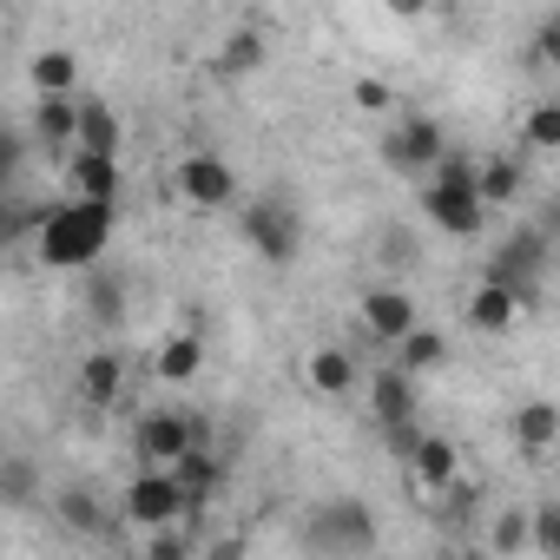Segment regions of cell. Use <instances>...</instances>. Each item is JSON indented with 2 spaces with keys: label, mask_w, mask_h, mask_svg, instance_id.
I'll return each instance as SVG.
<instances>
[{
  "label": "cell",
  "mask_w": 560,
  "mask_h": 560,
  "mask_svg": "<svg viewBox=\"0 0 560 560\" xmlns=\"http://www.w3.org/2000/svg\"><path fill=\"white\" fill-rule=\"evenodd\" d=\"M106 244H113V205H100V198H60L34 224V250L47 270H86V264H100Z\"/></svg>",
  "instance_id": "1"
},
{
  "label": "cell",
  "mask_w": 560,
  "mask_h": 560,
  "mask_svg": "<svg viewBox=\"0 0 560 560\" xmlns=\"http://www.w3.org/2000/svg\"><path fill=\"white\" fill-rule=\"evenodd\" d=\"M475 172H481V159H468V152H442V165L422 178V218L442 231V237H481V224H488V205H481V185H475Z\"/></svg>",
  "instance_id": "2"
},
{
  "label": "cell",
  "mask_w": 560,
  "mask_h": 560,
  "mask_svg": "<svg viewBox=\"0 0 560 560\" xmlns=\"http://www.w3.org/2000/svg\"><path fill=\"white\" fill-rule=\"evenodd\" d=\"M244 244H250L264 264H298V250H304V211H298L284 191H264V198L244 211Z\"/></svg>",
  "instance_id": "3"
},
{
  "label": "cell",
  "mask_w": 560,
  "mask_h": 560,
  "mask_svg": "<svg viewBox=\"0 0 560 560\" xmlns=\"http://www.w3.org/2000/svg\"><path fill=\"white\" fill-rule=\"evenodd\" d=\"M119 514L132 521V527H172V521H191V501H185V481H178V468H139L132 481H126V494H119Z\"/></svg>",
  "instance_id": "4"
},
{
  "label": "cell",
  "mask_w": 560,
  "mask_h": 560,
  "mask_svg": "<svg viewBox=\"0 0 560 560\" xmlns=\"http://www.w3.org/2000/svg\"><path fill=\"white\" fill-rule=\"evenodd\" d=\"M376 152H383L389 172H402V178H429V172L442 165V152H448V132H442V119L409 113V119H396V126L376 139Z\"/></svg>",
  "instance_id": "5"
},
{
  "label": "cell",
  "mask_w": 560,
  "mask_h": 560,
  "mask_svg": "<svg viewBox=\"0 0 560 560\" xmlns=\"http://www.w3.org/2000/svg\"><path fill=\"white\" fill-rule=\"evenodd\" d=\"M304 540L317 553H363V547H376V514L363 501H324L304 521Z\"/></svg>",
  "instance_id": "6"
},
{
  "label": "cell",
  "mask_w": 560,
  "mask_h": 560,
  "mask_svg": "<svg viewBox=\"0 0 560 560\" xmlns=\"http://www.w3.org/2000/svg\"><path fill=\"white\" fill-rule=\"evenodd\" d=\"M172 198H178L185 211H224V205L237 198V172H231L218 152H191V159H178V172H172Z\"/></svg>",
  "instance_id": "7"
},
{
  "label": "cell",
  "mask_w": 560,
  "mask_h": 560,
  "mask_svg": "<svg viewBox=\"0 0 560 560\" xmlns=\"http://www.w3.org/2000/svg\"><path fill=\"white\" fill-rule=\"evenodd\" d=\"M185 448H198V422L178 409H145L132 422V462L139 468H172Z\"/></svg>",
  "instance_id": "8"
},
{
  "label": "cell",
  "mask_w": 560,
  "mask_h": 560,
  "mask_svg": "<svg viewBox=\"0 0 560 560\" xmlns=\"http://www.w3.org/2000/svg\"><path fill=\"white\" fill-rule=\"evenodd\" d=\"M402 475H409V494H416V501H442V494L462 481V448H455L448 435L422 429L416 448L402 455Z\"/></svg>",
  "instance_id": "9"
},
{
  "label": "cell",
  "mask_w": 560,
  "mask_h": 560,
  "mask_svg": "<svg viewBox=\"0 0 560 560\" xmlns=\"http://www.w3.org/2000/svg\"><path fill=\"white\" fill-rule=\"evenodd\" d=\"M370 416L383 429H402V422H422V376L402 370L396 357L383 370H370Z\"/></svg>",
  "instance_id": "10"
},
{
  "label": "cell",
  "mask_w": 560,
  "mask_h": 560,
  "mask_svg": "<svg viewBox=\"0 0 560 560\" xmlns=\"http://www.w3.org/2000/svg\"><path fill=\"white\" fill-rule=\"evenodd\" d=\"M527 304H534V291H521V284H508V277H481L475 284V298H468V324L481 330V337H508L521 317H527Z\"/></svg>",
  "instance_id": "11"
},
{
  "label": "cell",
  "mask_w": 560,
  "mask_h": 560,
  "mask_svg": "<svg viewBox=\"0 0 560 560\" xmlns=\"http://www.w3.org/2000/svg\"><path fill=\"white\" fill-rule=\"evenodd\" d=\"M416 324H422V311H416V298H409V291H396V284H376V291H363V330H370V343L396 350V343H402Z\"/></svg>",
  "instance_id": "12"
},
{
  "label": "cell",
  "mask_w": 560,
  "mask_h": 560,
  "mask_svg": "<svg viewBox=\"0 0 560 560\" xmlns=\"http://www.w3.org/2000/svg\"><path fill=\"white\" fill-rule=\"evenodd\" d=\"M547 250H553V237L540 231V224H527V231H514L501 250H494V277H508V284H521V291H534L540 284V270H547Z\"/></svg>",
  "instance_id": "13"
},
{
  "label": "cell",
  "mask_w": 560,
  "mask_h": 560,
  "mask_svg": "<svg viewBox=\"0 0 560 560\" xmlns=\"http://www.w3.org/2000/svg\"><path fill=\"white\" fill-rule=\"evenodd\" d=\"M67 191H73V198L119 205V191H126V165H119V152H73V159H67Z\"/></svg>",
  "instance_id": "14"
},
{
  "label": "cell",
  "mask_w": 560,
  "mask_h": 560,
  "mask_svg": "<svg viewBox=\"0 0 560 560\" xmlns=\"http://www.w3.org/2000/svg\"><path fill=\"white\" fill-rule=\"evenodd\" d=\"M152 376H159V383H172V389H185V383H198V376H205V337H198V324H185V330H165V337H159V350H152Z\"/></svg>",
  "instance_id": "15"
},
{
  "label": "cell",
  "mask_w": 560,
  "mask_h": 560,
  "mask_svg": "<svg viewBox=\"0 0 560 560\" xmlns=\"http://www.w3.org/2000/svg\"><path fill=\"white\" fill-rule=\"evenodd\" d=\"M264 60H270V40H264L257 27H231V34L211 47L205 73H211V80H250V73H264Z\"/></svg>",
  "instance_id": "16"
},
{
  "label": "cell",
  "mask_w": 560,
  "mask_h": 560,
  "mask_svg": "<svg viewBox=\"0 0 560 560\" xmlns=\"http://www.w3.org/2000/svg\"><path fill=\"white\" fill-rule=\"evenodd\" d=\"M34 139H40L47 152H73V145H80V100H73V93L40 100V106H34Z\"/></svg>",
  "instance_id": "17"
},
{
  "label": "cell",
  "mask_w": 560,
  "mask_h": 560,
  "mask_svg": "<svg viewBox=\"0 0 560 560\" xmlns=\"http://www.w3.org/2000/svg\"><path fill=\"white\" fill-rule=\"evenodd\" d=\"M172 468H178V481H185V501H191V514H198V508H211V501L224 494V462H218L205 442H198V448H185Z\"/></svg>",
  "instance_id": "18"
},
{
  "label": "cell",
  "mask_w": 560,
  "mask_h": 560,
  "mask_svg": "<svg viewBox=\"0 0 560 560\" xmlns=\"http://www.w3.org/2000/svg\"><path fill=\"white\" fill-rule=\"evenodd\" d=\"M304 383H311L317 396H350V389H357V357H350L343 343H324V350L304 357Z\"/></svg>",
  "instance_id": "19"
},
{
  "label": "cell",
  "mask_w": 560,
  "mask_h": 560,
  "mask_svg": "<svg viewBox=\"0 0 560 560\" xmlns=\"http://www.w3.org/2000/svg\"><path fill=\"white\" fill-rule=\"evenodd\" d=\"M119 396H126V363H119V350H93V357L80 363V402L113 409Z\"/></svg>",
  "instance_id": "20"
},
{
  "label": "cell",
  "mask_w": 560,
  "mask_h": 560,
  "mask_svg": "<svg viewBox=\"0 0 560 560\" xmlns=\"http://www.w3.org/2000/svg\"><path fill=\"white\" fill-rule=\"evenodd\" d=\"M475 185H481V205H488V211H501V205H514V198L527 191V172H521V159H514V152H488V159H481V172H475Z\"/></svg>",
  "instance_id": "21"
},
{
  "label": "cell",
  "mask_w": 560,
  "mask_h": 560,
  "mask_svg": "<svg viewBox=\"0 0 560 560\" xmlns=\"http://www.w3.org/2000/svg\"><path fill=\"white\" fill-rule=\"evenodd\" d=\"M514 442H521V455H547L560 442V402H547V396L521 402L514 409Z\"/></svg>",
  "instance_id": "22"
},
{
  "label": "cell",
  "mask_w": 560,
  "mask_h": 560,
  "mask_svg": "<svg viewBox=\"0 0 560 560\" xmlns=\"http://www.w3.org/2000/svg\"><path fill=\"white\" fill-rule=\"evenodd\" d=\"M126 145V119L106 100H80V145L73 152H119Z\"/></svg>",
  "instance_id": "23"
},
{
  "label": "cell",
  "mask_w": 560,
  "mask_h": 560,
  "mask_svg": "<svg viewBox=\"0 0 560 560\" xmlns=\"http://www.w3.org/2000/svg\"><path fill=\"white\" fill-rule=\"evenodd\" d=\"M27 80H34V93H40V100H54V93H73V86H80V60H73L67 47H47V54H34Z\"/></svg>",
  "instance_id": "24"
},
{
  "label": "cell",
  "mask_w": 560,
  "mask_h": 560,
  "mask_svg": "<svg viewBox=\"0 0 560 560\" xmlns=\"http://www.w3.org/2000/svg\"><path fill=\"white\" fill-rule=\"evenodd\" d=\"M389 357H396L402 370L429 376V370H442V363H448V337H442V330H429V324H416V330H409V337H402Z\"/></svg>",
  "instance_id": "25"
},
{
  "label": "cell",
  "mask_w": 560,
  "mask_h": 560,
  "mask_svg": "<svg viewBox=\"0 0 560 560\" xmlns=\"http://www.w3.org/2000/svg\"><path fill=\"white\" fill-rule=\"evenodd\" d=\"M54 514H60V527H73V534H86V540L106 534V501L86 494V488H67V494L54 501Z\"/></svg>",
  "instance_id": "26"
},
{
  "label": "cell",
  "mask_w": 560,
  "mask_h": 560,
  "mask_svg": "<svg viewBox=\"0 0 560 560\" xmlns=\"http://www.w3.org/2000/svg\"><path fill=\"white\" fill-rule=\"evenodd\" d=\"M488 547L494 553H534V514L527 508H501L488 521Z\"/></svg>",
  "instance_id": "27"
},
{
  "label": "cell",
  "mask_w": 560,
  "mask_h": 560,
  "mask_svg": "<svg viewBox=\"0 0 560 560\" xmlns=\"http://www.w3.org/2000/svg\"><path fill=\"white\" fill-rule=\"evenodd\" d=\"M521 139H527V152H560V100H540V106H527V119H521Z\"/></svg>",
  "instance_id": "28"
},
{
  "label": "cell",
  "mask_w": 560,
  "mask_h": 560,
  "mask_svg": "<svg viewBox=\"0 0 560 560\" xmlns=\"http://www.w3.org/2000/svg\"><path fill=\"white\" fill-rule=\"evenodd\" d=\"M145 553H152V560H185V553H191V534H185V521H172V527H152V534H145Z\"/></svg>",
  "instance_id": "29"
},
{
  "label": "cell",
  "mask_w": 560,
  "mask_h": 560,
  "mask_svg": "<svg viewBox=\"0 0 560 560\" xmlns=\"http://www.w3.org/2000/svg\"><path fill=\"white\" fill-rule=\"evenodd\" d=\"M350 106H357V113H389V106H396V86H389V80H370V73H363V80L350 86Z\"/></svg>",
  "instance_id": "30"
},
{
  "label": "cell",
  "mask_w": 560,
  "mask_h": 560,
  "mask_svg": "<svg viewBox=\"0 0 560 560\" xmlns=\"http://www.w3.org/2000/svg\"><path fill=\"white\" fill-rule=\"evenodd\" d=\"M534 553H560V501L534 508Z\"/></svg>",
  "instance_id": "31"
},
{
  "label": "cell",
  "mask_w": 560,
  "mask_h": 560,
  "mask_svg": "<svg viewBox=\"0 0 560 560\" xmlns=\"http://www.w3.org/2000/svg\"><path fill=\"white\" fill-rule=\"evenodd\" d=\"M27 488H34V468H27V462H8V475H0V494L21 508V501H27Z\"/></svg>",
  "instance_id": "32"
},
{
  "label": "cell",
  "mask_w": 560,
  "mask_h": 560,
  "mask_svg": "<svg viewBox=\"0 0 560 560\" xmlns=\"http://www.w3.org/2000/svg\"><path fill=\"white\" fill-rule=\"evenodd\" d=\"M534 54L560 73V21H540V34H534Z\"/></svg>",
  "instance_id": "33"
},
{
  "label": "cell",
  "mask_w": 560,
  "mask_h": 560,
  "mask_svg": "<svg viewBox=\"0 0 560 560\" xmlns=\"http://www.w3.org/2000/svg\"><path fill=\"white\" fill-rule=\"evenodd\" d=\"M383 8H389L396 21H429V8H435V0H383Z\"/></svg>",
  "instance_id": "34"
},
{
  "label": "cell",
  "mask_w": 560,
  "mask_h": 560,
  "mask_svg": "<svg viewBox=\"0 0 560 560\" xmlns=\"http://www.w3.org/2000/svg\"><path fill=\"white\" fill-rule=\"evenodd\" d=\"M540 231H547V237H560V205H547V211H540Z\"/></svg>",
  "instance_id": "35"
}]
</instances>
